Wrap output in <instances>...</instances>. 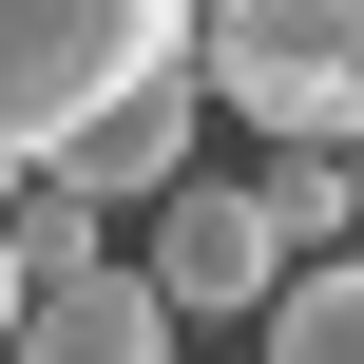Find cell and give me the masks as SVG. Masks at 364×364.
<instances>
[{
  "instance_id": "6da1fadb",
  "label": "cell",
  "mask_w": 364,
  "mask_h": 364,
  "mask_svg": "<svg viewBox=\"0 0 364 364\" xmlns=\"http://www.w3.org/2000/svg\"><path fill=\"white\" fill-rule=\"evenodd\" d=\"M192 77H211V115H250V154H346L364 0H192Z\"/></svg>"
},
{
  "instance_id": "7a4b0ae2",
  "label": "cell",
  "mask_w": 364,
  "mask_h": 364,
  "mask_svg": "<svg viewBox=\"0 0 364 364\" xmlns=\"http://www.w3.org/2000/svg\"><path fill=\"white\" fill-rule=\"evenodd\" d=\"M154 58H192V0H0V173H38Z\"/></svg>"
},
{
  "instance_id": "3957f363",
  "label": "cell",
  "mask_w": 364,
  "mask_h": 364,
  "mask_svg": "<svg viewBox=\"0 0 364 364\" xmlns=\"http://www.w3.org/2000/svg\"><path fill=\"white\" fill-rule=\"evenodd\" d=\"M192 134H211V77H192V58H154V77H134V96H96L38 173H58L77 211H154V192L192 173Z\"/></svg>"
},
{
  "instance_id": "277c9868",
  "label": "cell",
  "mask_w": 364,
  "mask_h": 364,
  "mask_svg": "<svg viewBox=\"0 0 364 364\" xmlns=\"http://www.w3.org/2000/svg\"><path fill=\"white\" fill-rule=\"evenodd\" d=\"M288 288V230H269V192H230V173H173L154 192V307L192 326V307H269Z\"/></svg>"
},
{
  "instance_id": "5b68a950",
  "label": "cell",
  "mask_w": 364,
  "mask_h": 364,
  "mask_svg": "<svg viewBox=\"0 0 364 364\" xmlns=\"http://www.w3.org/2000/svg\"><path fill=\"white\" fill-rule=\"evenodd\" d=\"M0 364H173V307H154V269H38Z\"/></svg>"
},
{
  "instance_id": "8992f818",
  "label": "cell",
  "mask_w": 364,
  "mask_h": 364,
  "mask_svg": "<svg viewBox=\"0 0 364 364\" xmlns=\"http://www.w3.org/2000/svg\"><path fill=\"white\" fill-rule=\"evenodd\" d=\"M250 326H269V364H364V250H326V269H288V288H269Z\"/></svg>"
},
{
  "instance_id": "52a82bcc",
  "label": "cell",
  "mask_w": 364,
  "mask_h": 364,
  "mask_svg": "<svg viewBox=\"0 0 364 364\" xmlns=\"http://www.w3.org/2000/svg\"><path fill=\"white\" fill-rule=\"evenodd\" d=\"M19 307H38V269H19V250H0V346H19Z\"/></svg>"
},
{
  "instance_id": "ba28073f",
  "label": "cell",
  "mask_w": 364,
  "mask_h": 364,
  "mask_svg": "<svg viewBox=\"0 0 364 364\" xmlns=\"http://www.w3.org/2000/svg\"><path fill=\"white\" fill-rule=\"evenodd\" d=\"M326 173H346V250H364V134H346V154H326Z\"/></svg>"
}]
</instances>
